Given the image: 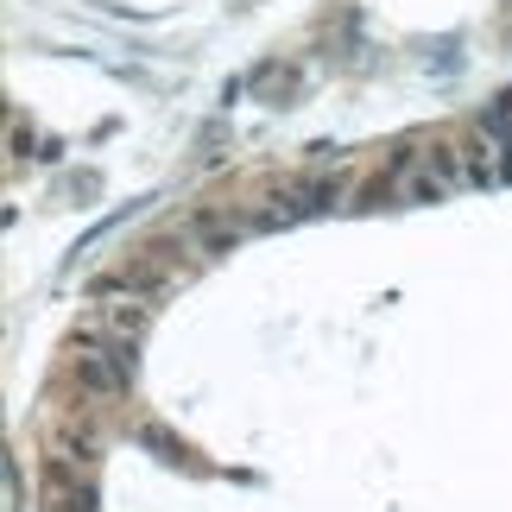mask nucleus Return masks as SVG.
<instances>
[{
    "instance_id": "nucleus-2",
    "label": "nucleus",
    "mask_w": 512,
    "mask_h": 512,
    "mask_svg": "<svg viewBox=\"0 0 512 512\" xmlns=\"http://www.w3.org/2000/svg\"><path fill=\"white\" fill-rule=\"evenodd\" d=\"M272 209H260V228H285V222H304V215H323V209H348L354 203V171H304L291 184H272L266 196Z\"/></svg>"
},
{
    "instance_id": "nucleus-5",
    "label": "nucleus",
    "mask_w": 512,
    "mask_h": 512,
    "mask_svg": "<svg viewBox=\"0 0 512 512\" xmlns=\"http://www.w3.org/2000/svg\"><path fill=\"white\" fill-rule=\"evenodd\" d=\"M190 266H196V260H184V253H171V247H140V253L121 266V279L159 304V298H171V291L190 279Z\"/></svg>"
},
{
    "instance_id": "nucleus-3",
    "label": "nucleus",
    "mask_w": 512,
    "mask_h": 512,
    "mask_svg": "<svg viewBox=\"0 0 512 512\" xmlns=\"http://www.w3.org/2000/svg\"><path fill=\"white\" fill-rule=\"evenodd\" d=\"M64 367H70V386L89 405H121L127 386H133V348H114V342H95V336H76Z\"/></svg>"
},
{
    "instance_id": "nucleus-4",
    "label": "nucleus",
    "mask_w": 512,
    "mask_h": 512,
    "mask_svg": "<svg viewBox=\"0 0 512 512\" xmlns=\"http://www.w3.org/2000/svg\"><path fill=\"white\" fill-rule=\"evenodd\" d=\"M253 228H260V215H241L234 203H203L177 222V241L190 247V260H215V253H234Z\"/></svg>"
},
{
    "instance_id": "nucleus-7",
    "label": "nucleus",
    "mask_w": 512,
    "mask_h": 512,
    "mask_svg": "<svg viewBox=\"0 0 512 512\" xmlns=\"http://www.w3.org/2000/svg\"><path fill=\"white\" fill-rule=\"evenodd\" d=\"M38 512H95L89 475L70 468L64 456H45V468H38Z\"/></svg>"
},
{
    "instance_id": "nucleus-1",
    "label": "nucleus",
    "mask_w": 512,
    "mask_h": 512,
    "mask_svg": "<svg viewBox=\"0 0 512 512\" xmlns=\"http://www.w3.org/2000/svg\"><path fill=\"white\" fill-rule=\"evenodd\" d=\"M152 310H159V304H152L146 291H133L121 272H108V279L89 291L76 336H95V342H114V348H140L146 323H152Z\"/></svg>"
},
{
    "instance_id": "nucleus-8",
    "label": "nucleus",
    "mask_w": 512,
    "mask_h": 512,
    "mask_svg": "<svg viewBox=\"0 0 512 512\" xmlns=\"http://www.w3.org/2000/svg\"><path fill=\"white\" fill-rule=\"evenodd\" d=\"M481 133L494 146H512V95H500V102H487V114H481Z\"/></svg>"
},
{
    "instance_id": "nucleus-6",
    "label": "nucleus",
    "mask_w": 512,
    "mask_h": 512,
    "mask_svg": "<svg viewBox=\"0 0 512 512\" xmlns=\"http://www.w3.org/2000/svg\"><path fill=\"white\" fill-rule=\"evenodd\" d=\"M51 456H64L70 468H83V475H89V468L102 462V424H95L83 405H64L51 418Z\"/></svg>"
}]
</instances>
